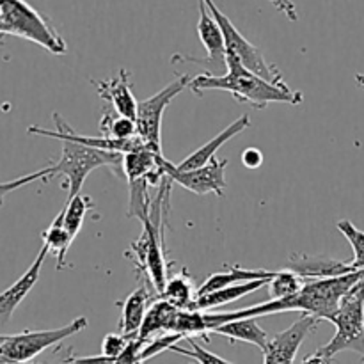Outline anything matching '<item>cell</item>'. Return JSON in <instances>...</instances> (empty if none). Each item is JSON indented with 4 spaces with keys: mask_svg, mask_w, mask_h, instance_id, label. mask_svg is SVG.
Instances as JSON below:
<instances>
[{
    "mask_svg": "<svg viewBox=\"0 0 364 364\" xmlns=\"http://www.w3.org/2000/svg\"><path fill=\"white\" fill-rule=\"evenodd\" d=\"M249 124H251V117H249L247 114H244V116L238 117L237 121H233V123H231L226 130L220 132L217 137H213L212 141H208L206 144H203L201 148L196 149L194 153H191V155H188L183 162L178 164L176 169L178 171H192V169H198V167L206 166V164L212 162V160L215 159V153L219 151L220 146H224L228 141H231V139L237 137L238 134H242V132H244Z\"/></svg>",
    "mask_w": 364,
    "mask_h": 364,
    "instance_id": "obj_16",
    "label": "cell"
},
{
    "mask_svg": "<svg viewBox=\"0 0 364 364\" xmlns=\"http://www.w3.org/2000/svg\"><path fill=\"white\" fill-rule=\"evenodd\" d=\"M100 128H102L103 137L116 139V141L137 137V124H135V119H130V117L110 116L109 112H103Z\"/></svg>",
    "mask_w": 364,
    "mask_h": 364,
    "instance_id": "obj_25",
    "label": "cell"
},
{
    "mask_svg": "<svg viewBox=\"0 0 364 364\" xmlns=\"http://www.w3.org/2000/svg\"><path fill=\"white\" fill-rule=\"evenodd\" d=\"M0 36H18L55 55L68 52L52 21L25 0H0Z\"/></svg>",
    "mask_w": 364,
    "mask_h": 364,
    "instance_id": "obj_3",
    "label": "cell"
},
{
    "mask_svg": "<svg viewBox=\"0 0 364 364\" xmlns=\"http://www.w3.org/2000/svg\"><path fill=\"white\" fill-rule=\"evenodd\" d=\"M198 36L206 48V57H192L183 53H174L171 64H196V66L205 68V73L213 77H223L228 73L226 63V43H224L223 31L212 13L208 11L206 4L199 0V21H198Z\"/></svg>",
    "mask_w": 364,
    "mask_h": 364,
    "instance_id": "obj_9",
    "label": "cell"
},
{
    "mask_svg": "<svg viewBox=\"0 0 364 364\" xmlns=\"http://www.w3.org/2000/svg\"><path fill=\"white\" fill-rule=\"evenodd\" d=\"M269 281L270 279L249 281V283H242V284H237V287H230V288H223V290L212 291V294L208 295H201V297L196 299L192 309H198V311H210V309L223 308V306L230 304V302L238 301V299L245 297V295L267 287Z\"/></svg>",
    "mask_w": 364,
    "mask_h": 364,
    "instance_id": "obj_21",
    "label": "cell"
},
{
    "mask_svg": "<svg viewBox=\"0 0 364 364\" xmlns=\"http://www.w3.org/2000/svg\"><path fill=\"white\" fill-rule=\"evenodd\" d=\"M192 77L183 75V77L176 78L171 82L169 85L153 95L151 98L142 100L139 102L137 107V117H135V124H137V137L144 142V146L151 151L162 155V117L169 103L180 95L183 89H188Z\"/></svg>",
    "mask_w": 364,
    "mask_h": 364,
    "instance_id": "obj_8",
    "label": "cell"
},
{
    "mask_svg": "<svg viewBox=\"0 0 364 364\" xmlns=\"http://www.w3.org/2000/svg\"><path fill=\"white\" fill-rule=\"evenodd\" d=\"M355 82H358L359 87L364 89V73H358V75H355Z\"/></svg>",
    "mask_w": 364,
    "mask_h": 364,
    "instance_id": "obj_35",
    "label": "cell"
},
{
    "mask_svg": "<svg viewBox=\"0 0 364 364\" xmlns=\"http://www.w3.org/2000/svg\"><path fill=\"white\" fill-rule=\"evenodd\" d=\"M27 364H28V363H27Z\"/></svg>",
    "mask_w": 364,
    "mask_h": 364,
    "instance_id": "obj_36",
    "label": "cell"
},
{
    "mask_svg": "<svg viewBox=\"0 0 364 364\" xmlns=\"http://www.w3.org/2000/svg\"><path fill=\"white\" fill-rule=\"evenodd\" d=\"M181 340H185V338L181 336V334H176V333L159 334V336H155L153 340H149L148 343H144V347H142V352H141L142 363L148 361V359H151V358H155V355L162 354V352L171 350V347H174V345Z\"/></svg>",
    "mask_w": 364,
    "mask_h": 364,
    "instance_id": "obj_30",
    "label": "cell"
},
{
    "mask_svg": "<svg viewBox=\"0 0 364 364\" xmlns=\"http://www.w3.org/2000/svg\"><path fill=\"white\" fill-rule=\"evenodd\" d=\"M318 320L315 316L301 315L297 322L287 331L270 338L263 350V364H294L301 345L315 331Z\"/></svg>",
    "mask_w": 364,
    "mask_h": 364,
    "instance_id": "obj_12",
    "label": "cell"
},
{
    "mask_svg": "<svg viewBox=\"0 0 364 364\" xmlns=\"http://www.w3.org/2000/svg\"><path fill=\"white\" fill-rule=\"evenodd\" d=\"M95 208V203L89 196L85 194H77L75 198L66 199V205L60 210V215H63V224L68 230V233L71 237H77L80 233L82 226H84V219L87 215L89 210Z\"/></svg>",
    "mask_w": 364,
    "mask_h": 364,
    "instance_id": "obj_24",
    "label": "cell"
},
{
    "mask_svg": "<svg viewBox=\"0 0 364 364\" xmlns=\"http://www.w3.org/2000/svg\"><path fill=\"white\" fill-rule=\"evenodd\" d=\"M274 272L270 270H252V269H242V267H230L224 272H215L198 288V297L201 295H208L212 291L223 290V288L237 287V284L249 283V281H259V279H272ZM196 297V299H198Z\"/></svg>",
    "mask_w": 364,
    "mask_h": 364,
    "instance_id": "obj_19",
    "label": "cell"
},
{
    "mask_svg": "<svg viewBox=\"0 0 364 364\" xmlns=\"http://www.w3.org/2000/svg\"><path fill=\"white\" fill-rule=\"evenodd\" d=\"M196 297H198V288L194 287V283H192V279L187 276L185 270L169 277L166 288L159 295V299H164V301L171 302V304L178 306L181 309H192Z\"/></svg>",
    "mask_w": 364,
    "mask_h": 364,
    "instance_id": "obj_23",
    "label": "cell"
},
{
    "mask_svg": "<svg viewBox=\"0 0 364 364\" xmlns=\"http://www.w3.org/2000/svg\"><path fill=\"white\" fill-rule=\"evenodd\" d=\"M203 2L206 4L208 11L212 13V16L217 20L220 31H223L228 53H233V55H237L238 60H240V63L244 64L249 71L256 73L258 77L265 78V80H269L270 84L281 85V87L288 85L287 82H284V77H283V73L279 71V68L274 66V64H270L269 60L263 57L262 50L256 48L251 41H247V38H245V36L242 34V32L238 31L233 23H231L230 18H228L226 14H224L223 11L217 7V4L213 2V0H203Z\"/></svg>",
    "mask_w": 364,
    "mask_h": 364,
    "instance_id": "obj_7",
    "label": "cell"
},
{
    "mask_svg": "<svg viewBox=\"0 0 364 364\" xmlns=\"http://www.w3.org/2000/svg\"><path fill=\"white\" fill-rule=\"evenodd\" d=\"M130 343V338L123 336V334H107L105 340L102 343V355L110 359H117L124 352V348Z\"/></svg>",
    "mask_w": 364,
    "mask_h": 364,
    "instance_id": "obj_31",
    "label": "cell"
},
{
    "mask_svg": "<svg viewBox=\"0 0 364 364\" xmlns=\"http://www.w3.org/2000/svg\"><path fill=\"white\" fill-rule=\"evenodd\" d=\"M228 160L213 159L206 166L198 167L192 171H178L176 166L166 160V174L174 181L180 183L181 187L187 188L188 192H194L198 196L215 194L224 196V191L228 188V181L224 178L226 173Z\"/></svg>",
    "mask_w": 364,
    "mask_h": 364,
    "instance_id": "obj_10",
    "label": "cell"
},
{
    "mask_svg": "<svg viewBox=\"0 0 364 364\" xmlns=\"http://www.w3.org/2000/svg\"><path fill=\"white\" fill-rule=\"evenodd\" d=\"M336 228L340 230V233L347 238L348 244L352 245V251H354V259L350 262L352 269L364 270V231L359 230V228L348 219L340 220V223L336 224Z\"/></svg>",
    "mask_w": 364,
    "mask_h": 364,
    "instance_id": "obj_27",
    "label": "cell"
},
{
    "mask_svg": "<svg viewBox=\"0 0 364 364\" xmlns=\"http://www.w3.org/2000/svg\"><path fill=\"white\" fill-rule=\"evenodd\" d=\"M288 269L297 274L304 281L313 279H327V277L345 276V274L355 272L352 269L350 262H341V259L326 258V256H309L304 252L290 256Z\"/></svg>",
    "mask_w": 364,
    "mask_h": 364,
    "instance_id": "obj_15",
    "label": "cell"
},
{
    "mask_svg": "<svg viewBox=\"0 0 364 364\" xmlns=\"http://www.w3.org/2000/svg\"><path fill=\"white\" fill-rule=\"evenodd\" d=\"M46 256H48V249L43 245L41 251L38 252V256H36V259L32 262V265L25 270L23 276L18 281H14L9 288H6V290L0 294V323H2V326L9 323L11 316L16 311L18 306L23 302V299L27 297V295L31 294L32 288L36 287L39 276H41V267L43 263H45Z\"/></svg>",
    "mask_w": 364,
    "mask_h": 364,
    "instance_id": "obj_14",
    "label": "cell"
},
{
    "mask_svg": "<svg viewBox=\"0 0 364 364\" xmlns=\"http://www.w3.org/2000/svg\"><path fill=\"white\" fill-rule=\"evenodd\" d=\"M212 334H219V336L228 338L231 341H244V343H251L258 347L259 350H265L267 343H269V334L259 327L256 318H244V320H233V322H226L219 326L217 329L212 331Z\"/></svg>",
    "mask_w": 364,
    "mask_h": 364,
    "instance_id": "obj_20",
    "label": "cell"
},
{
    "mask_svg": "<svg viewBox=\"0 0 364 364\" xmlns=\"http://www.w3.org/2000/svg\"><path fill=\"white\" fill-rule=\"evenodd\" d=\"M60 142H63L60 160L57 164H52L50 167H52V178H66L63 187L68 188V199L80 194L85 178H87L92 171L98 169V167H110V169L116 171V174H124L123 153L109 151V149L89 148V146H82L71 141Z\"/></svg>",
    "mask_w": 364,
    "mask_h": 364,
    "instance_id": "obj_5",
    "label": "cell"
},
{
    "mask_svg": "<svg viewBox=\"0 0 364 364\" xmlns=\"http://www.w3.org/2000/svg\"><path fill=\"white\" fill-rule=\"evenodd\" d=\"M50 178H52V167L48 166L36 171V173L25 174V176L14 178V180H9V181H2V183H0V206H2L6 196L11 194V192L18 191V188L21 187H27V185L31 183H36V181H48Z\"/></svg>",
    "mask_w": 364,
    "mask_h": 364,
    "instance_id": "obj_29",
    "label": "cell"
},
{
    "mask_svg": "<svg viewBox=\"0 0 364 364\" xmlns=\"http://www.w3.org/2000/svg\"><path fill=\"white\" fill-rule=\"evenodd\" d=\"M41 240H43V245L48 249V252H53V255H55V259H57L55 269L63 270L68 263L66 256H68V251H70V247H71V244H73L75 238L71 237V235L68 233L66 228H64L63 215H60V212H59V215L53 219V223L50 224L45 231H43Z\"/></svg>",
    "mask_w": 364,
    "mask_h": 364,
    "instance_id": "obj_22",
    "label": "cell"
},
{
    "mask_svg": "<svg viewBox=\"0 0 364 364\" xmlns=\"http://www.w3.org/2000/svg\"><path fill=\"white\" fill-rule=\"evenodd\" d=\"M304 283L306 281L299 277L295 272H291L290 269L274 272L272 279L267 284V288H270V301L291 297V295H295L304 287Z\"/></svg>",
    "mask_w": 364,
    "mask_h": 364,
    "instance_id": "obj_26",
    "label": "cell"
},
{
    "mask_svg": "<svg viewBox=\"0 0 364 364\" xmlns=\"http://www.w3.org/2000/svg\"><path fill=\"white\" fill-rule=\"evenodd\" d=\"M180 309L181 308L164 301V299H155V302L149 306L148 313H146V318L142 322L141 331H139L137 340H141L142 343H148L149 340L159 336L160 333H171Z\"/></svg>",
    "mask_w": 364,
    "mask_h": 364,
    "instance_id": "obj_18",
    "label": "cell"
},
{
    "mask_svg": "<svg viewBox=\"0 0 364 364\" xmlns=\"http://www.w3.org/2000/svg\"><path fill=\"white\" fill-rule=\"evenodd\" d=\"M331 323L336 327V334L316 354L329 364L340 352L350 350L361 355L364 364V274L341 299L340 309Z\"/></svg>",
    "mask_w": 364,
    "mask_h": 364,
    "instance_id": "obj_4",
    "label": "cell"
},
{
    "mask_svg": "<svg viewBox=\"0 0 364 364\" xmlns=\"http://www.w3.org/2000/svg\"><path fill=\"white\" fill-rule=\"evenodd\" d=\"M153 297H155V294H151L144 284L128 295L127 301L123 302V313H121L119 322V333L123 336L130 338V340L137 338L142 322L146 318V313L149 309V301Z\"/></svg>",
    "mask_w": 364,
    "mask_h": 364,
    "instance_id": "obj_17",
    "label": "cell"
},
{
    "mask_svg": "<svg viewBox=\"0 0 364 364\" xmlns=\"http://www.w3.org/2000/svg\"><path fill=\"white\" fill-rule=\"evenodd\" d=\"M274 4L277 11H281L283 14H287L288 20L291 21H297L299 20V13H297V7L291 0H270Z\"/></svg>",
    "mask_w": 364,
    "mask_h": 364,
    "instance_id": "obj_33",
    "label": "cell"
},
{
    "mask_svg": "<svg viewBox=\"0 0 364 364\" xmlns=\"http://www.w3.org/2000/svg\"><path fill=\"white\" fill-rule=\"evenodd\" d=\"M87 327V318L78 316L68 326L48 331H23L18 334H2L0 341V364H27L53 345L82 333Z\"/></svg>",
    "mask_w": 364,
    "mask_h": 364,
    "instance_id": "obj_6",
    "label": "cell"
},
{
    "mask_svg": "<svg viewBox=\"0 0 364 364\" xmlns=\"http://www.w3.org/2000/svg\"><path fill=\"white\" fill-rule=\"evenodd\" d=\"M242 164H244L247 169H258L263 164V153L258 148H247L242 153Z\"/></svg>",
    "mask_w": 364,
    "mask_h": 364,
    "instance_id": "obj_32",
    "label": "cell"
},
{
    "mask_svg": "<svg viewBox=\"0 0 364 364\" xmlns=\"http://www.w3.org/2000/svg\"><path fill=\"white\" fill-rule=\"evenodd\" d=\"M299 364H327V363L323 361V359L320 358V355L315 352V354H313V355H308V358L302 359V361L299 363Z\"/></svg>",
    "mask_w": 364,
    "mask_h": 364,
    "instance_id": "obj_34",
    "label": "cell"
},
{
    "mask_svg": "<svg viewBox=\"0 0 364 364\" xmlns=\"http://www.w3.org/2000/svg\"><path fill=\"white\" fill-rule=\"evenodd\" d=\"M228 73L223 77H213L208 73H199L192 77L188 89L194 95L203 96L205 91H226L233 95V98L240 103H249L255 109H265L269 103H290V105H301L304 96L302 92L295 91L290 85L270 84L265 78L258 77L249 71L244 64L238 60L237 55L226 52Z\"/></svg>",
    "mask_w": 364,
    "mask_h": 364,
    "instance_id": "obj_2",
    "label": "cell"
},
{
    "mask_svg": "<svg viewBox=\"0 0 364 364\" xmlns=\"http://www.w3.org/2000/svg\"><path fill=\"white\" fill-rule=\"evenodd\" d=\"M187 341H188V345H191V348H183V347H178V345H174V347H171V352H176V354L185 355V358L194 359V361L199 364H233V363L226 361V359H223L220 355L206 350L205 347H201V345L196 341V338H187Z\"/></svg>",
    "mask_w": 364,
    "mask_h": 364,
    "instance_id": "obj_28",
    "label": "cell"
},
{
    "mask_svg": "<svg viewBox=\"0 0 364 364\" xmlns=\"http://www.w3.org/2000/svg\"><path fill=\"white\" fill-rule=\"evenodd\" d=\"M53 123H55V130H46V128L41 127H28V134L31 135H43V137L57 139V141H71L77 142V144L89 146V148H98V149H109V151H117V153H127L137 151V149H144V142L139 137L127 139V141H116V139L109 137H89V135H82L80 132L73 130L59 114H53ZM148 149V148H146Z\"/></svg>",
    "mask_w": 364,
    "mask_h": 364,
    "instance_id": "obj_11",
    "label": "cell"
},
{
    "mask_svg": "<svg viewBox=\"0 0 364 364\" xmlns=\"http://www.w3.org/2000/svg\"><path fill=\"white\" fill-rule=\"evenodd\" d=\"M91 82L96 87V91H98L100 98L105 100L107 103H110V107H112L114 112H116L117 116L130 117V119H135V117H137L139 102L134 96V92H132L130 71L119 70V73L114 75L109 80Z\"/></svg>",
    "mask_w": 364,
    "mask_h": 364,
    "instance_id": "obj_13",
    "label": "cell"
},
{
    "mask_svg": "<svg viewBox=\"0 0 364 364\" xmlns=\"http://www.w3.org/2000/svg\"><path fill=\"white\" fill-rule=\"evenodd\" d=\"M364 270L345 274L338 277H327V279H313L306 281L304 287L295 295L287 299H277V301L262 302V304L251 306V308L238 309L230 313H205L208 333L217 329L219 326L233 320L244 318H258V316L276 315V313L287 311H301L302 315L315 316L316 320H327L333 322L334 315L340 309V302L348 294L352 287L359 281Z\"/></svg>",
    "mask_w": 364,
    "mask_h": 364,
    "instance_id": "obj_1",
    "label": "cell"
}]
</instances>
